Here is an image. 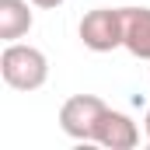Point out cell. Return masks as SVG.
<instances>
[{"label":"cell","instance_id":"6da1fadb","mask_svg":"<svg viewBox=\"0 0 150 150\" xmlns=\"http://www.w3.org/2000/svg\"><path fill=\"white\" fill-rule=\"evenodd\" d=\"M0 77L14 91H38L49 80V59L28 42H7L0 52Z\"/></svg>","mask_w":150,"mask_h":150},{"label":"cell","instance_id":"7a4b0ae2","mask_svg":"<svg viewBox=\"0 0 150 150\" xmlns=\"http://www.w3.org/2000/svg\"><path fill=\"white\" fill-rule=\"evenodd\" d=\"M77 35H80V42L91 52L122 49V38H126V11L122 7H94V11H87L80 18Z\"/></svg>","mask_w":150,"mask_h":150},{"label":"cell","instance_id":"3957f363","mask_svg":"<svg viewBox=\"0 0 150 150\" xmlns=\"http://www.w3.org/2000/svg\"><path fill=\"white\" fill-rule=\"evenodd\" d=\"M108 112V105L98 98V94H74L59 105V129L70 136V140H84V143H94V133H98V122L101 115Z\"/></svg>","mask_w":150,"mask_h":150},{"label":"cell","instance_id":"277c9868","mask_svg":"<svg viewBox=\"0 0 150 150\" xmlns=\"http://www.w3.org/2000/svg\"><path fill=\"white\" fill-rule=\"evenodd\" d=\"M94 143H101V147H108V150H133L140 143V129H136V122L126 112L108 108V112L101 115V122H98Z\"/></svg>","mask_w":150,"mask_h":150},{"label":"cell","instance_id":"5b68a950","mask_svg":"<svg viewBox=\"0 0 150 150\" xmlns=\"http://www.w3.org/2000/svg\"><path fill=\"white\" fill-rule=\"evenodd\" d=\"M32 0H0V38L4 42H18L32 32L35 14H32Z\"/></svg>","mask_w":150,"mask_h":150},{"label":"cell","instance_id":"8992f818","mask_svg":"<svg viewBox=\"0 0 150 150\" xmlns=\"http://www.w3.org/2000/svg\"><path fill=\"white\" fill-rule=\"evenodd\" d=\"M122 11H126L122 49L136 59H150V7H122Z\"/></svg>","mask_w":150,"mask_h":150},{"label":"cell","instance_id":"52a82bcc","mask_svg":"<svg viewBox=\"0 0 150 150\" xmlns=\"http://www.w3.org/2000/svg\"><path fill=\"white\" fill-rule=\"evenodd\" d=\"M35 7H42V11H56V7H63L67 0H32Z\"/></svg>","mask_w":150,"mask_h":150},{"label":"cell","instance_id":"ba28073f","mask_svg":"<svg viewBox=\"0 0 150 150\" xmlns=\"http://www.w3.org/2000/svg\"><path fill=\"white\" fill-rule=\"evenodd\" d=\"M143 133H147V143H150V108H147V119H143Z\"/></svg>","mask_w":150,"mask_h":150}]
</instances>
